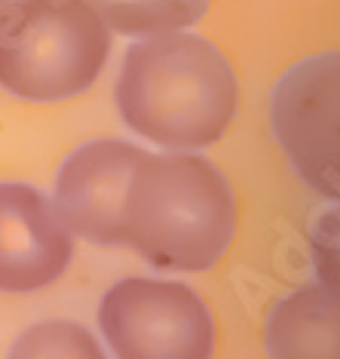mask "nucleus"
<instances>
[{
	"label": "nucleus",
	"mask_w": 340,
	"mask_h": 359,
	"mask_svg": "<svg viewBox=\"0 0 340 359\" xmlns=\"http://www.w3.org/2000/svg\"><path fill=\"white\" fill-rule=\"evenodd\" d=\"M236 74L215 43L193 34H157L129 46L117 104L132 133L169 151L218 142L236 114Z\"/></svg>",
	"instance_id": "obj_1"
},
{
	"label": "nucleus",
	"mask_w": 340,
	"mask_h": 359,
	"mask_svg": "<svg viewBox=\"0 0 340 359\" xmlns=\"http://www.w3.org/2000/svg\"><path fill=\"white\" fill-rule=\"evenodd\" d=\"M126 246L163 271H208L230 249L236 203L224 172L197 154H144L126 194Z\"/></svg>",
	"instance_id": "obj_2"
},
{
	"label": "nucleus",
	"mask_w": 340,
	"mask_h": 359,
	"mask_svg": "<svg viewBox=\"0 0 340 359\" xmlns=\"http://www.w3.org/2000/svg\"><path fill=\"white\" fill-rule=\"evenodd\" d=\"M111 28L86 0L0 4V86L25 102H64L95 83Z\"/></svg>",
	"instance_id": "obj_3"
},
{
	"label": "nucleus",
	"mask_w": 340,
	"mask_h": 359,
	"mask_svg": "<svg viewBox=\"0 0 340 359\" xmlns=\"http://www.w3.org/2000/svg\"><path fill=\"white\" fill-rule=\"evenodd\" d=\"M99 325L117 359H212L215 323L190 285L135 276L111 285Z\"/></svg>",
	"instance_id": "obj_4"
},
{
	"label": "nucleus",
	"mask_w": 340,
	"mask_h": 359,
	"mask_svg": "<svg viewBox=\"0 0 340 359\" xmlns=\"http://www.w3.org/2000/svg\"><path fill=\"white\" fill-rule=\"evenodd\" d=\"M270 120L291 166L340 203V53L297 62L273 89Z\"/></svg>",
	"instance_id": "obj_5"
},
{
	"label": "nucleus",
	"mask_w": 340,
	"mask_h": 359,
	"mask_svg": "<svg viewBox=\"0 0 340 359\" xmlns=\"http://www.w3.org/2000/svg\"><path fill=\"white\" fill-rule=\"evenodd\" d=\"M144 154L117 138L80 144L55 178L52 206L64 227L92 246H126V194Z\"/></svg>",
	"instance_id": "obj_6"
},
{
	"label": "nucleus",
	"mask_w": 340,
	"mask_h": 359,
	"mask_svg": "<svg viewBox=\"0 0 340 359\" xmlns=\"http://www.w3.org/2000/svg\"><path fill=\"white\" fill-rule=\"evenodd\" d=\"M74 252L52 200L31 184H0V292H34L64 273Z\"/></svg>",
	"instance_id": "obj_7"
},
{
	"label": "nucleus",
	"mask_w": 340,
	"mask_h": 359,
	"mask_svg": "<svg viewBox=\"0 0 340 359\" xmlns=\"http://www.w3.org/2000/svg\"><path fill=\"white\" fill-rule=\"evenodd\" d=\"M270 359H340V298L325 285L295 289L267 320Z\"/></svg>",
	"instance_id": "obj_8"
},
{
	"label": "nucleus",
	"mask_w": 340,
	"mask_h": 359,
	"mask_svg": "<svg viewBox=\"0 0 340 359\" xmlns=\"http://www.w3.org/2000/svg\"><path fill=\"white\" fill-rule=\"evenodd\" d=\"M101 22L126 37H157L184 31L208 10V0H86Z\"/></svg>",
	"instance_id": "obj_9"
},
{
	"label": "nucleus",
	"mask_w": 340,
	"mask_h": 359,
	"mask_svg": "<svg viewBox=\"0 0 340 359\" xmlns=\"http://www.w3.org/2000/svg\"><path fill=\"white\" fill-rule=\"evenodd\" d=\"M6 359H108L99 341L71 320H43L15 338Z\"/></svg>",
	"instance_id": "obj_10"
},
{
	"label": "nucleus",
	"mask_w": 340,
	"mask_h": 359,
	"mask_svg": "<svg viewBox=\"0 0 340 359\" xmlns=\"http://www.w3.org/2000/svg\"><path fill=\"white\" fill-rule=\"evenodd\" d=\"M313 267L319 285L340 298V203L325 209L313 224Z\"/></svg>",
	"instance_id": "obj_11"
},
{
	"label": "nucleus",
	"mask_w": 340,
	"mask_h": 359,
	"mask_svg": "<svg viewBox=\"0 0 340 359\" xmlns=\"http://www.w3.org/2000/svg\"><path fill=\"white\" fill-rule=\"evenodd\" d=\"M0 4H3V0H0Z\"/></svg>",
	"instance_id": "obj_12"
}]
</instances>
